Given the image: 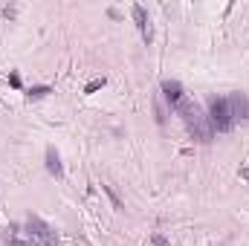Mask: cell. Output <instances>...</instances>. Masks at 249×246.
Segmentation results:
<instances>
[{
	"label": "cell",
	"instance_id": "6da1fadb",
	"mask_svg": "<svg viewBox=\"0 0 249 246\" xmlns=\"http://www.w3.org/2000/svg\"><path fill=\"white\" fill-rule=\"evenodd\" d=\"M180 116H183V122H186L188 133L197 139V142H212V136H214V130H212V124H209V116L191 102V99H183L177 107H174Z\"/></svg>",
	"mask_w": 249,
	"mask_h": 246
},
{
	"label": "cell",
	"instance_id": "52a82bcc",
	"mask_svg": "<svg viewBox=\"0 0 249 246\" xmlns=\"http://www.w3.org/2000/svg\"><path fill=\"white\" fill-rule=\"evenodd\" d=\"M47 171H50V174H55V177H61V174H64L61 159H58V151H55V148H47Z\"/></svg>",
	"mask_w": 249,
	"mask_h": 246
},
{
	"label": "cell",
	"instance_id": "277c9868",
	"mask_svg": "<svg viewBox=\"0 0 249 246\" xmlns=\"http://www.w3.org/2000/svg\"><path fill=\"white\" fill-rule=\"evenodd\" d=\"M229 110H232V119L235 124H249V99L244 93H235V96H229Z\"/></svg>",
	"mask_w": 249,
	"mask_h": 246
},
{
	"label": "cell",
	"instance_id": "7a4b0ae2",
	"mask_svg": "<svg viewBox=\"0 0 249 246\" xmlns=\"http://www.w3.org/2000/svg\"><path fill=\"white\" fill-rule=\"evenodd\" d=\"M209 124H212V130H217V133H226V130L235 127L232 110H229V99H212V102H209Z\"/></svg>",
	"mask_w": 249,
	"mask_h": 246
},
{
	"label": "cell",
	"instance_id": "9c48e42d",
	"mask_svg": "<svg viewBox=\"0 0 249 246\" xmlns=\"http://www.w3.org/2000/svg\"><path fill=\"white\" fill-rule=\"evenodd\" d=\"M102 84H105V78H96V81H90V84L84 87V93H93V90H99Z\"/></svg>",
	"mask_w": 249,
	"mask_h": 246
},
{
	"label": "cell",
	"instance_id": "5b68a950",
	"mask_svg": "<svg viewBox=\"0 0 249 246\" xmlns=\"http://www.w3.org/2000/svg\"><path fill=\"white\" fill-rule=\"evenodd\" d=\"M162 93H165V99H168L174 107L186 99V96H183V84H180V81H165V84H162Z\"/></svg>",
	"mask_w": 249,
	"mask_h": 246
},
{
	"label": "cell",
	"instance_id": "ba28073f",
	"mask_svg": "<svg viewBox=\"0 0 249 246\" xmlns=\"http://www.w3.org/2000/svg\"><path fill=\"white\" fill-rule=\"evenodd\" d=\"M50 93V87H32L29 90V99H41V96H47Z\"/></svg>",
	"mask_w": 249,
	"mask_h": 246
},
{
	"label": "cell",
	"instance_id": "3957f363",
	"mask_svg": "<svg viewBox=\"0 0 249 246\" xmlns=\"http://www.w3.org/2000/svg\"><path fill=\"white\" fill-rule=\"evenodd\" d=\"M26 238H29V244L32 246H55L58 244L55 232H53L41 217H35V214L26 220Z\"/></svg>",
	"mask_w": 249,
	"mask_h": 246
},
{
	"label": "cell",
	"instance_id": "8992f818",
	"mask_svg": "<svg viewBox=\"0 0 249 246\" xmlns=\"http://www.w3.org/2000/svg\"><path fill=\"white\" fill-rule=\"evenodd\" d=\"M133 20H136V26H139V32H142V38L151 41V20H148V15H145L142 6H133Z\"/></svg>",
	"mask_w": 249,
	"mask_h": 246
}]
</instances>
